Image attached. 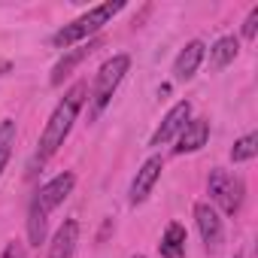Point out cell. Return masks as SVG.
<instances>
[{"label": "cell", "instance_id": "cell-1", "mask_svg": "<svg viewBox=\"0 0 258 258\" xmlns=\"http://www.w3.org/2000/svg\"><path fill=\"white\" fill-rule=\"evenodd\" d=\"M85 97H88V82L79 79V82L64 94V100L55 106L52 118H49L46 127H43V137H40V149H37L40 164H43L46 158H52V155L58 152V146L67 140V134H70V127H73V121H76V115H79Z\"/></svg>", "mask_w": 258, "mask_h": 258}, {"label": "cell", "instance_id": "cell-2", "mask_svg": "<svg viewBox=\"0 0 258 258\" xmlns=\"http://www.w3.org/2000/svg\"><path fill=\"white\" fill-rule=\"evenodd\" d=\"M124 4L121 0H109V4H100V7H94V10H88L85 16H79L76 22H70V25H64L58 34H52V46L55 49H70V46H76V43H82L85 37H91V34H97L118 10H121Z\"/></svg>", "mask_w": 258, "mask_h": 258}, {"label": "cell", "instance_id": "cell-3", "mask_svg": "<svg viewBox=\"0 0 258 258\" xmlns=\"http://www.w3.org/2000/svg\"><path fill=\"white\" fill-rule=\"evenodd\" d=\"M127 67H131V58L127 55H112L100 70H97V79H94V91H91V112L97 115L109 100H112V91L118 88V82L124 79Z\"/></svg>", "mask_w": 258, "mask_h": 258}, {"label": "cell", "instance_id": "cell-4", "mask_svg": "<svg viewBox=\"0 0 258 258\" xmlns=\"http://www.w3.org/2000/svg\"><path fill=\"white\" fill-rule=\"evenodd\" d=\"M207 191H210V198H213L228 216H234V213L240 210V204H243V179L234 176L231 170L213 167V173H210V179H207Z\"/></svg>", "mask_w": 258, "mask_h": 258}, {"label": "cell", "instance_id": "cell-5", "mask_svg": "<svg viewBox=\"0 0 258 258\" xmlns=\"http://www.w3.org/2000/svg\"><path fill=\"white\" fill-rule=\"evenodd\" d=\"M73 185H76V176H73V173H61V176H55L52 182H46V185L37 191V198L31 201V210L49 216L58 204H64V198L73 191Z\"/></svg>", "mask_w": 258, "mask_h": 258}, {"label": "cell", "instance_id": "cell-6", "mask_svg": "<svg viewBox=\"0 0 258 258\" xmlns=\"http://www.w3.org/2000/svg\"><path fill=\"white\" fill-rule=\"evenodd\" d=\"M195 219H198V231H201L207 249L216 252L222 246V240H225V228H222V219H219L216 207L207 204V201H198L195 204Z\"/></svg>", "mask_w": 258, "mask_h": 258}, {"label": "cell", "instance_id": "cell-7", "mask_svg": "<svg viewBox=\"0 0 258 258\" xmlns=\"http://www.w3.org/2000/svg\"><path fill=\"white\" fill-rule=\"evenodd\" d=\"M188 118H191V103L188 100H179L167 115H164V121H161V127L152 134V140H149V146H164V143H170L182 127L188 124Z\"/></svg>", "mask_w": 258, "mask_h": 258}, {"label": "cell", "instance_id": "cell-8", "mask_svg": "<svg viewBox=\"0 0 258 258\" xmlns=\"http://www.w3.org/2000/svg\"><path fill=\"white\" fill-rule=\"evenodd\" d=\"M161 170H164V161H161L158 155L149 158V161L137 170V176H134V182H131V204H143V201L149 198V191H152V185L158 182Z\"/></svg>", "mask_w": 258, "mask_h": 258}, {"label": "cell", "instance_id": "cell-9", "mask_svg": "<svg viewBox=\"0 0 258 258\" xmlns=\"http://www.w3.org/2000/svg\"><path fill=\"white\" fill-rule=\"evenodd\" d=\"M210 140V121L207 118H188V124L179 131V143H176V155H185V152H198L201 146H207Z\"/></svg>", "mask_w": 258, "mask_h": 258}, {"label": "cell", "instance_id": "cell-10", "mask_svg": "<svg viewBox=\"0 0 258 258\" xmlns=\"http://www.w3.org/2000/svg\"><path fill=\"white\" fill-rule=\"evenodd\" d=\"M204 43L201 40H191L179 55H176V64H173V76L179 79V82H188L195 73H198V67H201V61H204Z\"/></svg>", "mask_w": 258, "mask_h": 258}, {"label": "cell", "instance_id": "cell-11", "mask_svg": "<svg viewBox=\"0 0 258 258\" xmlns=\"http://www.w3.org/2000/svg\"><path fill=\"white\" fill-rule=\"evenodd\" d=\"M97 46H100V40H91V43H88V46H82V49H70V52H67V55H64L55 67H52L49 82H52V85H61V82L73 73V67H79V64H82V61H85V58H88Z\"/></svg>", "mask_w": 258, "mask_h": 258}, {"label": "cell", "instance_id": "cell-12", "mask_svg": "<svg viewBox=\"0 0 258 258\" xmlns=\"http://www.w3.org/2000/svg\"><path fill=\"white\" fill-rule=\"evenodd\" d=\"M76 243H79V222L76 219H67L58 228V234H55V240L49 246V258H70L73 249H76Z\"/></svg>", "mask_w": 258, "mask_h": 258}, {"label": "cell", "instance_id": "cell-13", "mask_svg": "<svg viewBox=\"0 0 258 258\" xmlns=\"http://www.w3.org/2000/svg\"><path fill=\"white\" fill-rule=\"evenodd\" d=\"M158 249H161L164 258H185V228L179 222H170Z\"/></svg>", "mask_w": 258, "mask_h": 258}, {"label": "cell", "instance_id": "cell-14", "mask_svg": "<svg viewBox=\"0 0 258 258\" xmlns=\"http://www.w3.org/2000/svg\"><path fill=\"white\" fill-rule=\"evenodd\" d=\"M237 52H240L237 37H222V40H216V43L210 46V67H213V70L228 67V64L237 58Z\"/></svg>", "mask_w": 258, "mask_h": 258}, {"label": "cell", "instance_id": "cell-15", "mask_svg": "<svg viewBox=\"0 0 258 258\" xmlns=\"http://www.w3.org/2000/svg\"><path fill=\"white\" fill-rule=\"evenodd\" d=\"M13 146H16V121L4 118L0 121V173H4V167L13 155Z\"/></svg>", "mask_w": 258, "mask_h": 258}, {"label": "cell", "instance_id": "cell-16", "mask_svg": "<svg viewBox=\"0 0 258 258\" xmlns=\"http://www.w3.org/2000/svg\"><path fill=\"white\" fill-rule=\"evenodd\" d=\"M255 152H258V134H246V137H240V140L234 143V149H231V161H234V164L249 161V158H255Z\"/></svg>", "mask_w": 258, "mask_h": 258}, {"label": "cell", "instance_id": "cell-17", "mask_svg": "<svg viewBox=\"0 0 258 258\" xmlns=\"http://www.w3.org/2000/svg\"><path fill=\"white\" fill-rule=\"evenodd\" d=\"M255 31H258V7H252L249 19H246V25H243V37H246V40H252V37H255Z\"/></svg>", "mask_w": 258, "mask_h": 258}, {"label": "cell", "instance_id": "cell-18", "mask_svg": "<svg viewBox=\"0 0 258 258\" xmlns=\"http://www.w3.org/2000/svg\"><path fill=\"white\" fill-rule=\"evenodd\" d=\"M4 258H25V246L19 240H13L7 249H4Z\"/></svg>", "mask_w": 258, "mask_h": 258}, {"label": "cell", "instance_id": "cell-19", "mask_svg": "<svg viewBox=\"0 0 258 258\" xmlns=\"http://www.w3.org/2000/svg\"><path fill=\"white\" fill-rule=\"evenodd\" d=\"M7 70H10V64H7V61H0V73H7Z\"/></svg>", "mask_w": 258, "mask_h": 258}, {"label": "cell", "instance_id": "cell-20", "mask_svg": "<svg viewBox=\"0 0 258 258\" xmlns=\"http://www.w3.org/2000/svg\"><path fill=\"white\" fill-rule=\"evenodd\" d=\"M134 258H146V255H134Z\"/></svg>", "mask_w": 258, "mask_h": 258}]
</instances>
